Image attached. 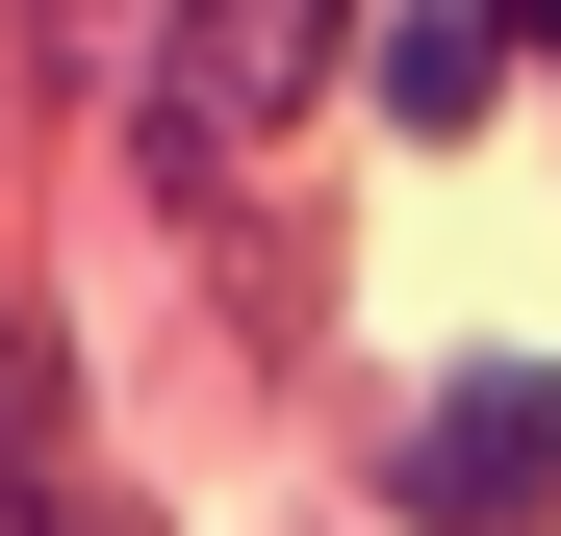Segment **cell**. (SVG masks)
I'll use <instances>...</instances> for the list:
<instances>
[{
  "label": "cell",
  "instance_id": "obj_4",
  "mask_svg": "<svg viewBox=\"0 0 561 536\" xmlns=\"http://www.w3.org/2000/svg\"><path fill=\"white\" fill-rule=\"evenodd\" d=\"M0 536H103V511H77V434H51V384H26V332H0Z\"/></svg>",
  "mask_w": 561,
  "mask_h": 536
},
{
  "label": "cell",
  "instance_id": "obj_3",
  "mask_svg": "<svg viewBox=\"0 0 561 536\" xmlns=\"http://www.w3.org/2000/svg\"><path fill=\"white\" fill-rule=\"evenodd\" d=\"M485 26H511V0H409V26H383V103L409 128H485Z\"/></svg>",
  "mask_w": 561,
  "mask_h": 536
},
{
  "label": "cell",
  "instance_id": "obj_1",
  "mask_svg": "<svg viewBox=\"0 0 561 536\" xmlns=\"http://www.w3.org/2000/svg\"><path fill=\"white\" fill-rule=\"evenodd\" d=\"M511 511H561V357H485L409 434V536H511Z\"/></svg>",
  "mask_w": 561,
  "mask_h": 536
},
{
  "label": "cell",
  "instance_id": "obj_2",
  "mask_svg": "<svg viewBox=\"0 0 561 536\" xmlns=\"http://www.w3.org/2000/svg\"><path fill=\"white\" fill-rule=\"evenodd\" d=\"M357 52V0H179V128H280Z\"/></svg>",
  "mask_w": 561,
  "mask_h": 536
}]
</instances>
